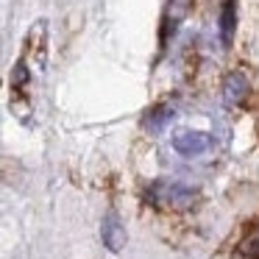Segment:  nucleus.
<instances>
[{
    "instance_id": "obj_8",
    "label": "nucleus",
    "mask_w": 259,
    "mask_h": 259,
    "mask_svg": "<svg viewBox=\"0 0 259 259\" xmlns=\"http://www.w3.org/2000/svg\"><path fill=\"white\" fill-rule=\"evenodd\" d=\"M223 92H226V101L229 103H242L248 95V81L240 73H229L226 75V84H223Z\"/></svg>"
},
{
    "instance_id": "obj_3",
    "label": "nucleus",
    "mask_w": 259,
    "mask_h": 259,
    "mask_svg": "<svg viewBox=\"0 0 259 259\" xmlns=\"http://www.w3.org/2000/svg\"><path fill=\"white\" fill-rule=\"evenodd\" d=\"M192 9V0H170L164 9V23H162V39L167 42V36L176 34V28L181 25V20H187Z\"/></svg>"
},
{
    "instance_id": "obj_5",
    "label": "nucleus",
    "mask_w": 259,
    "mask_h": 259,
    "mask_svg": "<svg viewBox=\"0 0 259 259\" xmlns=\"http://www.w3.org/2000/svg\"><path fill=\"white\" fill-rule=\"evenodd\" d=\"M176 117V112H173V106H156V109H151V112L145 114V120H142V125H145V131L148 134H162L164 128L170 125V120Z\"/></svg>"
},
{
    "instance_id": "obj_6",
    "label": "nucleus",
    "mask_w": 259,
    "mask_h": 259,
    "mask_svg": "<svg viewBox=\"0 0 259 259\" xmlns=\"http://www.w3.org/2000/svg\"><path fill=\"white\" fill-rule=\"evenodd\" d=\"M234 25H237V0H226L220 6V39H223V45H231Z\"/></svg>"
},
{
    "instance_id": "obj_7",
    "label": "nucleus",
    "mask_w": 259,
    "mask_h": 259,
    "mask_svg": "<svg viewBox=\"0 0 259 259\" xmlns=\"http://www.w3.org/2000/svg\"><path fill=\"white\" fill-rule=\"evenodd\" d=\"M231 259H259V226H253V229L237 242Z\"/></svg>"
},
{
    "instance_id": "obj_4",
    "label": "nucleus",
    "mask_w": 259,
    "mask_h": 259,
    "mask_svg": "<svg viewBox=\"0 0 259 259\" xmlns=\"http://www.w3.org/2000/svg\"><path fill=\"white\" fill-rule=\"evenodd\" d=\"M101 234H103V245H106L109 251L117 253L125 248V229L120 226V220L114 218V214H106V218H103Z\"/></svg>"
},
{
    "instance_id": "obj_1",
    "label": "nucleus",
    "mask_w": 259,
    "mask_h": 259,
    "mask_svg": "<svg viewBox=\"0 0 259 259\" xmlns=\"http://www.w3.org/2000/svg\"><path fill=\"white\" fill-rule=\"evenodd\" d=\"M148 198H151V203H156V206H162V209L184 212V209H190L192 203L198 201V192L192 190V187L179 184V181H156V184L148 190Z\"/></svg>"
},
{
    "instance_id": "obj_2",
    "label": "nucleus",
    "mask_w": 259,
    "mask_h": 259,
    "mask_svg": "<svg viewBox=\"0 0 259 259\" xmlns=\"http://www.w3.org/2000/svg\"><path fill=\"white\" fill-rule=\"evenodd\" d=\"M209 145H212V140L206 134H201V131H179L173 137V148L181 156H201Z\"/></svg>"
}]
</instances>
